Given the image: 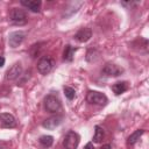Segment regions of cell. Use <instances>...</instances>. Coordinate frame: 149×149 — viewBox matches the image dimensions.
<instances>
[{
    "label": "cell",
    "mask_w": 149,
    "mask_h": 149,
    "mask_svg": "<svg viewBox=\"0 0 149 149\" xmlns=\"http://www.w3.org/2000/svg\"><path fill=\"white\" fill-rule=\"evenodd\" d=\"M74 40L80 42V43H84V42H87L91 37H92V30L91 28H80L76 34H74Z\"/></svg>",
    "instance_id": "cell-11"
},
{
    "label": "cell",
    "mask_w": 149,
    "mask_h": 149,
    "mask_svg": "<svg viewBox=\"0 0 149 149\" xmlns=\"http://www.w3.org/2000/svg\"><path fill=\"white\" fill-rule=\"evenodd\" d=\"M143 134H144V129H137V130H135L133 134H130V135L128 136V139H127V143H128L129 146L135 144V143L140 140V137H141Z\"/></svg>",
    "instance_id": "cell-16"
},
{
    "label": "cell",
    "mask_w": 149,
    "mask_h": 149,
    "mask_svg": "<svg viewBox=\"0 0 149 149\" xmlns=\"http://www.w3.org/2000/svg\"><path fill=\"white\" fill-rule=\"evenodd\" d=\"M80 142V136L74 130H69L63 140V147L64 149H77Z\"/></svg>",
    "instance_id": "cell-4"
},
{
    "label": "cell",
    "mask_w": 149,
    "mask_h": 149,
    "mask_svg": "<svg viewBox=\"0 0 149 149\" xmlns=\"http://www.w3.org/2000/svg\"><path fill=\"white\" fill-rule=\"evenodd\" d=\"M20 3L21 6H23L24 8L29 9L33 13H38L42 6V2L40 0H21Z\"/></svg>",
    "instance_id": "cell-12"
},
{
    "label": "cell",
    "mask_w": 149,
    "mask_h": 149,
    "mask_svg": "<svg viewBox=\"0 0 149 149\" xmlns=\"http://www.w3.org/2000/svg\"><path fill=\"white\" fill-rule=\"evenodd\" d=\"M139 2H133V1H128V2H121L122 6H128V7H133V6H136Z\"/></svg>",
    "instance_id": "cell-21"
},
{
    "label": "cell",
    "mask_w": 149,
    "mask_h": 149,
    "mask_svg": "<svg viewBox=\"0 0 149 149\" xmlns=\"http://www.w3.org/2000/svg\"><path fill=\"white\" fill-rule=\"evenodd\" d=\"M63 91H64V94L66 97V99L69 100H72L76 98V91L73 87H70V86H64L63 87Z\"/></svg>",
    "instance_id": "cell-20"
},
{
    "label": "cell",
    "mask_w": 149,
    "mask_h": 149,
    "mask_svg": "<svg viewBox=\"0 0 149 149\" xmlns=\"http://www.w3.org/2000/svg\"><path fill=\"white\" fill-rule=\"evenodd\" d=\"M22 65L21 63H14L5 73V79L7 81H13V80H16L17 78H20L22 76Z\"/></svg>",
    "instance_id": "cell-6"
},
{
    "label": "cell",
    "mask_w": 149,
    "mask_h": 149,
    "mask_svg": "<svg viewBox=\"0 0 149 149\" xmlns=\"http://www.w3.org/2000/svg\"><path fill=\"white\" fill-rule=\"evenodd\" d=\"M100 149H112V146L111 144H104Z\"/></svg>",
    "instance_id": "cell-24"
},
{
    "label": "cell",
    "mask_w": 149,
    "mask_h": 149,
    "mask_svg": "<svg viewBox=\"0 0 149 149\" xmlns=\"http://www.w3.org/2000/svg\"><path fill=\"white\" fill-rule=\"evenodd\" d=\"M0 122L5 128H14L16 127V119L10 113H1L0 114Z\"/></svg>",
    "instance_id": "cell-10"
},
{
    "label": "cell",
    "mask_w": 149,
    "mask_h": 149,
    "mask_svg": "<svg viewBox=\"0 0 149 149\" xmlns=\"http://www.w3.org/2000/svg\"><path fill=\"white\" fill-rule=\"evenodd\" d=\"M101 72H102L104 74L108 76V77H118V76H120V74L123 73V69H122L121 66H119L118 64L107 63V64L102 68Z\"/></svg>",
    "instance_id": "cell-8"
},
{
    "label": "cell",
    "mask_w": 149,
    "mask_h": 149,
    "mask_svg": "<svg viewBox=\"0 0 149 149\" xmlns=\"http://www.w3.org/2000/svg\"><path fill=\"white\" fill-rule=\"evenodd\" d=\"M76 51H77V48H74L70 44H66L65 48H64V51H63V59L65 62H72L73 55H74Z\"/></svg>",
    "instance_id": "cell-14"
},
{
    "label": "cell",
    "mask_w": 149,
    "mask_h": 149,
    "mask_svg": "<svg viewBox=\"0 0 149 149\" xmlns=\"http://www.w3.org/2000/svg\"><path fill=\"white\" fill-rule=\"evenodd\" d=\"M99 58V51L95 49H88L86 52V61L87 62H95Z\"/></svg>",
    "instance_id": "cell-18"
},
{
    "label": "cell",
    "mask_w": 149,
    "mask_h": 149,
    "mask_svg": "<svg viewBox=\"0 0 149 149\" xmlns=\"http://www.w3.org/2000/svg\"><path fill=\"white\" fill-rule=\"evenodd\" d=\"M62 120H63V118H62L61 115H54V116H50V118L45 119V120L42 122V127L45 128V129L52 130V129H55L56 127H58V126L62 123Z\"/></svg>",
    "instance_id": "cell-9"
},
{
    "label": "cell",
    "mask_w": 149,
    "mask_h": 149,
    "mask_svg": "<svg viewBox=\"0 0 149 149\" xmlns=\"http://www.w3.org/2000/svg\"><path fill=\"white\" fill-rule=\"evenodd\" d=\"M84 149H94V147H93V143H92V142H88V143H86V144H85V147H84Z\"/></svg>",
    "instance_id": "cell-22"
},
{
    "label": "cell",
    "mask_w": 149,
    "mask_h": 149,
    "mask_svg": "<svg viewBox=\"0 0 149 149\" xmlns=\"http://www.w3.org/2000/svg\"><path fill=\"white\" fill-rule=\"evenodd\" d=\"M26 37V33L22 30H15L12 31L8 36V44L10 48H17L24 40Z\"/></svg>",
    "instance_id": "cell-7"
},
{
    "label": "cell",
    "mask_w": 149,
    "mask_h": 149,
    "mask_svg": "<svg viewBox=\"0 0 149 149\" xmlns=\"http://www.w3.org/2000/svg\"><path fill=\"white\" fill-rule=\"evenodd\" d=\"M3 148H5V143L0 141V149H3Z\"/></svg>",
    "instance_id": "cell-25"
},
{
    "label": "cell",
    "mask_w": 149,
    "mask_h": 149,
    "mask_svg": "<svg viewBox=\"0 0 149 149\" xmlns=\"http://www.w3.org/2000/svg\"><path fill=\"white\" fill-rule=\"evenodd\" d=\"M43 106H44V109L47 112H49V113H57L62 108V102H61V99L58 98L57 94L50 93V94L44 97Z\"/></svg>",
    "instance_id": "cell-1"
},
{
    "label": "cell",
    "mask_w": 149,
    "mask_h": 149,
    "mask_svg": "<svg viewBox=\"0 0 149 149\" xmlns=\"http://www.w3.org/2000/svg\"><path fill=\"white\" fill-rule=\"evenodd\" d=\"M54 66H55V61L50 56H42L37 62V71L43 76L48 74L54 69Z\"/></svg>",
    "instance_id": "cell-5"
},
{
    "label": "cell",
    "mask_w": 149,
    "mask_h": 149,
    "mask_svg": "<svg viewBox=\"0 0 149 149\" xmlns=\"http://www.w3.org/2000/svg\"><path fill=\"white\" fill-rule=\"evenodd\" d=\"M105 139V130L101 126H95L94 127V135H93V142L100 143Z\"/></svg>",
    "instance_id": "cell-15"
},
{
    "label": "cell",
    "mask_w": 149,
    "mask_h": 149,
    "mask_svg": "<svg viewBox=\"0 0 149 149\" xmlns=\"http://www.w3.org/2000/svg\"><path fill=\"white\" fill-rule=\"evenodd\" d=\"M38 141H40V143H41L44 148H49V147H51L52 143H54V137H52L51 135H42Z\"/></svg>",
    "instance_id": "cell-17"
},
{
    "label": "cell",
    "mask_w": 149,
    "mask_h": 149,
    "mask_svg": "<svg viewBox=\"0 0 149 149\" xmlns=\"http://www.w3.org/2000/svg\"><path fill=\"white\" fill-rule=\"evenodd\" d=\"M44 43L42 42V43H36V44H33L31 47H30V49H29V54H30V56L33 57V58H35V57H37L38 56V54H40V49H41V45H43Z\"/></svg>",
    "instance_id": "cell-19"
},
{
    "label": "cell",
    "mask_w": 149,
    "mask_h": 149,
    "mask_svg": "<svg viewBox=\"0 0 149 149\" xmlns=\"http://www.w3.org/2000/svg\"><path fill=\"white\" fill-rule=\"evenodd\" d=\"M9 20L14 26H24L28 22V16L23 9L12 8L9 12Z\"/></svg>",
    "instance_id": "cell-3"
},
{
    "label": "cell",
    "mask_w": 149,
    "mask_h": 149,
    "mask_svg": "<svg viewBox=\"0 0 149 149\" xmlns=\"http://www.w3.org/2000/svg\"><path fill=\"white\" fill-rule=\"evenodd\" d=\"M3 65H5V57L0 56V68H2Z\"/></svg>",
    "instance_id": "cell-23"
},
{
    "label": "cell",
    "mask_w": 149,
    "mask_h": 149,
    "mask_svg": "<svg viewBox=\"0 0 149 149\" xmlns=\"http://www.w3.org/2000/svg\"><path fill=\"white\" fill-rule=\"evenodd\" d=\"M111 88L115 95H120L129 88V84H128V81H116L111 86Z\"/></svg>",
    "instance_id": "cell-13"
},
{
    "label": "cell",
    "mask_w": 149,
    "mask_h": 149,
    "mask_svg": "<svg viewBox=\"0 0 149 149\" xmlns=\"http://www.w3.org/2000/svg\"><path fill=\"white\" fill-rule=\"evenodd\" d=\"M86 101L92 105H98V106H105L108 102V98L106 97L105 93L99 92V91H93L90 90L86 93Z\"/></svg>",
    "instance_id": "cell-2"
}]
</instances>
